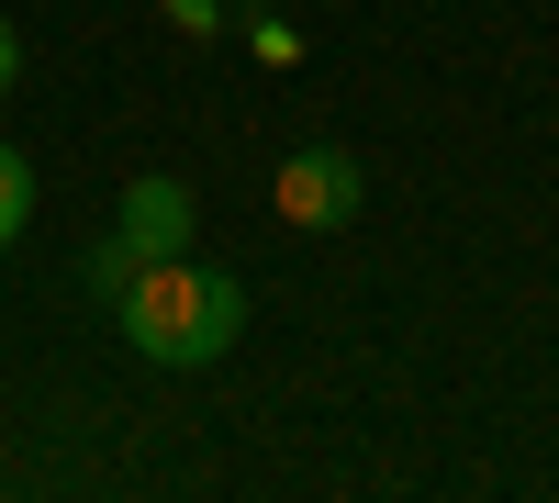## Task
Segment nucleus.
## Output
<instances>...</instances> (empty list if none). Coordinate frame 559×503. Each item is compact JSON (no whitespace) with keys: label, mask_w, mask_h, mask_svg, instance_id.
Segmentation results:
<instances>
[{"label":"nucleus","mask_w":559,"mask_h":503,"mask_svg":"<svg viewBox=\"0 0 559 503\" xmlns=\"http://www.w3.org/2000/svg\"><path fill=\"white\" fill-rule=\"evenodd\" d=\"M112 313H123L134 358H157V370H213V358L247 336V280L236 268H202V258H146Z\"/></svg>","instance_id":"f257e3e1"},{"label":"nucleus","mask_w":559,"mask_h":503,"mask_svg":"<svg viewBox=\"0 0 559 503\" xmlns=\"http://www.w3.org/2000/svg\"><path fill=\"white\" fill-rule=\"evenodd\" d=\"M269 202H280V224H302V236H336V224H358L369 179H358L347 146H292L280 179H269Z\"/></svg>","instance_id":"f03ea898"},{"label":"nucleus","mask_w":559,"mask_h":503,"mask_svg":"<svg viewBox=\"0 0 559 503\" xmlns=\"http://www.w3.org/2000/svg\"><path fill=\"white\" fill-rule=\"evenodd\" d=\"M191 191H179L168 168H146V179H123V213H112V236H134L146 258H191Z\"/></svg>","instance_id":"7ed1b4c3"},{"label":"nucleus","mask_w":559,"mask_h":503,"mask_svg":"<svg viewBox=\"0 0 559 503\" xmlns=\"http://www.w3.org/2000/svg\"><path fill=\"white\" fill-rule=\"evenodd\" d=\"M79 268H90V291H102V302H123V291H134V268H146V247H134V236H102Z\"/></svg>","instance_id":"20e7f679"},{"label":"nucleus","mask_w":559,"mask_h":503,"mask_svg":"<svg viewBox=\"0 0 559 503\" xmlns=\"http://www.w3.org/2000/svg\"><path fill=\"white\" fill-rule=\"evenodd\" d=\"M23 224H34V157H12V146H0V247H12Z\"/></svg>","instance_id":"39448f33"},{"label":"nucleus","mask_w":559,"mask_h":503,"mask_svg":"<svg viewBox=\"0 0 559 503\" xmlns=\"http://www.w3.org/2000/svg\"><path fill=\"white\" fill-rule=\"evenodd\" d=\"M157 12H168L179 34H213V23H224V12H213V0H157Z\"/></svg>","instance_id":"423d86ee"},{"label":"nucleus","mask_w":559,"mask_h":503,"mask_svg":"<svg viewBox=\"0 0 559 503\" xmlns=\"http://www.w3.org/2000/svg\"><path fill=\"white\" fill-rule=\"evenodd\" d=\"M12 79H23V34L0 23V89H12Z\"/></svg>","instance_id":"0eeeda50"}]
</instances>
